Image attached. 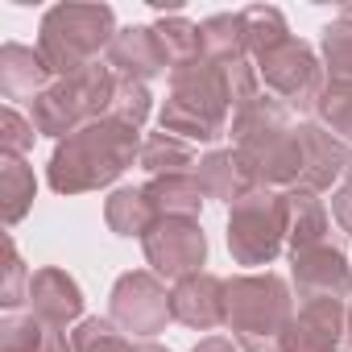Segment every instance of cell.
<instances>
[{
	"instance_id": "cell-3",
	"label": "cell",
	"mask_w": 352,
	"mask_h": 352,
	"mask_svg": "<svg viewBox=\"0 0 352 352\" xmlns=\"http://www.w3.org/2000/svg\"><path fill=\"white\" fill-rule=\"evenodd\" d=\"M290 323L294 302L278 274H241L228 282V327L245 352H286Z\"/></svg>"
},
{
	"instance_id": "cell-1",
	"label": "cell",
	"mask_w": 352,
	"mask_h": 352,
	"mask_svg": "<svg viewBox=\"0 0 352 352\" xmlns=\"http://www.w3.org/2000/svg\"><path fill=\"white\" fill-rule=\"evenodd\" d=\"M133 157H141L137 149V129L104 116L83 124L79 133H71L54 157H50V187L58 195H79V191H96L108 187L124 166H133Z\"/></svg>"
},
{
	"instance_id": "cell-19",
	"label": "cell",
	"mask_w": 352,
	"mask_h": 352,
	"mask_svg": "<svg viewBox=\"0 0 352 352\" xmlns=\"http://www.w3.org/2000/svg\"><path fill=\"white\" fill-rule=\"evenodd\" d=\"M327 208L315 199V191H290L286 195V245L290 253H307L315 245H327Z\"/></svg>"
},
{
	"instance_id": "cell-25",
	"label": "cell",
	"mask_w": 352,
	"mask_h": 352,
	"mask_svg": "<svg viewBox=\"0 0 352 352\" xmlns=\"http://www.w3.org/2000/svg\"><path fill=\"white\" fill-rule=\"evenodd\" d=\"M153 30H157V38H162V50H166V58H170V67H174V71H179V67H187V63H195V58L204 54L199 25H195V21H187V17H170V21L153 25Z\"/></svg>"
},
{
	"instance_id": "cell-16",
	"label": "cell",
	"mask_w": 352,
	"mask_h": 352,
	"mask_svg": "<svg viewBox=\"0 0 352 352\" xmlns=\"http://www.w3.org/2000/svg\"><path fill=\"white\" fill-rule=\"evenodd\" d=\"M50 75L54 71L42 58V50H30L17 42L0 50V91H5V100H38L50 87Z\"/></svg>"
},
{
	"instance_id": "cell-20",
	"label": "cell",
	"mask_w": 352,
	"mask_h": 352,
	"mask_svg": "<svg viewBox=\"0 0 352 352\" xmlns=\"http://www.w3.org/2000/svg\"><path fill=\"white\" fill-rule=\"evenodd\" d=\"M145 195H149L157 220H162V216L195 220L199 208H204V199H208L204 187H199V179H191V174H174V179H149V183H145Z\"/></svg>"
},
{
	"instance_id": "cell-34",
	"label": "cell",
	"mask_w": 352,
	"mask_h": 352,
	"mask_svg": "<svg viewBox=\"0 0 352 352\" xmlns=\"http://www.w3.org/2000/svg\"><path fill=\"white\" fill-rule=\"evenodd\" d=\"M195 352H236V344L228 336H208V340L195 344Z\"/></svg>"
},
{
	"instance_id": "cell-28",
	"label": "cell",
	"mask_w": 352,
	"mask_h": 352,
	"mask_svg": "<svg viewBox=\"0 0 352 352\" xmlns=\"http://www.w3.org/2000/svg\"><path fill=\"white\" fill-rule=\"evenodd\" d=\"M319 116H323V129H331L336 137L352 141V83L331 79L323 100H319Z\"/></svg>"
},
{
	"instance_id": "cell-31",
	"label": "cell",
	"mask_w": 352,
	"mask_h": 352,
	"mask_svg": "<svg viewBox=\"0 0 352 352\" xmlns=\"http://www.w3.org/2000/svg\"><path fill=\"white\" fill-rule=\"evenodd\" d=\"M0 129H5V153H9V157H25V149L34 145V133H38V129L25 124L17 108H5V116H0Z\"/></svg>"
},
{
	"instance_id": "cell-23",
	"label": "cell",
	"mask_w": 352,
	"mask_h": 352,
	"mask_svg": "<svg viewBox=\"0 0 352 352\" xmlns=\"http://www.w3.org/2000/svg\"><path fill=\"white\" fill-rule=\"evenodd\" d=\"M141 166L149 170V179H174V174H187V166H195V153L174 133H149L141 145Z\"/></svg>"
},
{
	"instance_id": "cell-9",
	"label": "cell",
	"mask_w": 352,
	"mask_h": 352,
	"mask_svg": "<svg viewBox=\"0 0 352 352\" xmlns=\"http://www.w3.org/2000/svg\"><path fill=\"white\" fill-rule=\"evenodd\" d=\"M170 319H174L170 294H166V286H162L157 274H124L112 286V323L124 336L149 340V336L166 331Z\"/></svg>"
},
{
	"instance_id": "cell-12",
	"label": "cell",
	"mask_w": 352,
	"mask_h": 352,
	"mask_svg": "<svg viewBox=\"0 0 352 352\" xmlns=\"http://www.w3.org/2000/svg\"><path fill=\"white\" fill-rule=\"evenodd\" d=\"M294 286H298L302 302H319V298L344 302L352 294V270L340 249L315 245L307 253H294Z\"/></svg>"
},
{
	"instance_id": "cell-26",
	"label": "cell",
	"mask_w": 352,
	"mask_h": 352,
	"mask_svg": "<svg viewBox=\"0 0 352 352\" xmlns=\"http://www.w3.org/2000/svg\"><path fill=\"white\" fill-rule=\"evenodd\" d=\"M71 352H137V344L112 319H83L71 331Z\"/></svg>"
},
{
	"instance_id": "cell-7",
	"label": "cell",
	"mask_w": 352,
	"mask_h": 352,
	"mask_svg": "<svg viewBox=\"0 0 352 352\" xmlns=\"http://www.w3.org/2000/svg\"><path fill=\"white\" fill-rule=\"evenodd\" d=\"M257 75H261V87H270L274 100H282L286 108H298V112H311L319 108L323 91H327V79H323V67L315 63L311 46L302 42H282L278 50H270L261 63H257Z\"/></svg>"
},
{
	"instance_id": "cell-21",
	"label": "cell",
	"mask_w": 352,
	"mask_h": 352,
	"mask_svg": "<svg viewBox=\"0 0 352 352\" xmlns=\"http://www.w3.org/2000/svg\"><path fill=\"white\" fill-rule=\"evenodd\" d=\"M104 220L116 236H145L153 224H157V212L145 195V187H120L108 208H104Z\"/></svg>"
},
{
	"instance_id": "cell-35",
	"label": "cell",
	"mask_w": 352,
	"mask_h": 352,
	"mask_svg": "<svg viewBox=\"0 0 352 352\" xmlns=\"http://www.w3.org/2000/svg\"><path fill=\"white\" fill-rule=\"evenodd\" d=\"M137 352H170V348H162V344H153V340H141Z\"/></svg>"
},
{
	"instance_id": "cell-29",
	"label": "cell",
	"mask_w": 352,
	"mask_h": 352,
	"mask_svg": "<svg viewBox=\"0 0 352 352\" xmlns=\"http://www.w3.org/2000/svg\"><path fill=\"white\" fill-rule=\"evenodd\" d=\"M323 54H327V71L344 83H352V21H336L323 30Z\"/></svg>"
},
{
	"instance_id": "cell-10",
	"label": "cell",
	"mask_w": 352,
	"mask_h": 352,
	"mask_svg": "<svg viewBox=\"0 0 352 352\" xmlns=\"http://www.w3.org/2000/svg\"><path fill=\"white\" fill-rule=\"evenodd\" d=\"M340 344H348V302L319 298L294 311L286 352H336Z\"/></svg>"
},
{
	"instance_id": "cell-8",
	"label": "cell",
	"mask_w": 352,
	"mask_h": 352,
	"mask_svg": "<svg viewBox=\"0 0 352 352\" xmlns=\"http://www.w3.org/2000/svg\"><path fill=\"white\" fill-rule=\"evenodd\" d=\"M141 245H145V257H149L153 274L174 278V282L199 274V265L208 257V236H204L199 220H183V216H162L141 236Z\"/></svg>"
},
{
	"instance_id": "cell-14",
	"label": "cell",
	"mask_w": 352,
	"mask_h": 352,
	"mask_svg": "<svg viewBox=\"0 0 352 352\" xmlns=\"http://www.w3.org/2000/svg\"><path fill=\"white\" fill-rule=\"evenodd\" d=\"M298 149H302V174H298L302 191H323L348 170L344 141L323 124H298Z\"/></svg>"
},
{
	"instance_id": "cell-32",
	"label": "cell",
	"mask_w": 352,
	"mask_h": 352,
	"mask_svg": "<svg viewBox=\"0 0 352 352\" xmlns=\"http://www.w3.org/2000/svg\"><path fill=\"white\" fill-rule=\"evenodd\" d=\"M21 278H25V265H21V257H17V249H13V241H9V286H5V307H9V311L21 302V294H17Z\"/></svg>"
},
{
	"instance_id": "cell-37",
	"label": "cell",
	"mask_w": 352,
	"mask_h": 352,
	"mask_svg": "<svg viewBox=\"0 0 352 352\" xmlns=\"http://www.w3.org/2000/svg\"><path fill=\"white\" fill-rule=\"evenodd\" d=\"M344 174H348V179H352V153H348V170H344Z\"/></svg>"
},
{
	"instance_id": "cell-13",
	"label": "cell",
	"mask_w": 352,
	"mask_h": 352,
	"mask_svg": "<svg viewBox=\"0 0 352 352\" xmlns=\"http://www.w3.org/2000/svg\"><path fill=\"white\" fill-rule=\"evenodd\" d=\"M108 67L120 75V79H153L170 67L166 50H162V38L153 25H133V30H116L112 46H108Z\"/></svg>"
},
{
	"instance_id": "cell-17",
	"label": "cell",
	"mask_w": 352,
	"mask_h": 352,
	"mask_svg": "<svg viewBox=\"0 0 352 352\" xmlns=\"http://www.w3.org/2000/svg\"><path fill=\"white\" fill-rule=\"evenodd\" d=\"M195 179L204 187L208 199H228V204H241L249 191H257V179H253V170L245 166V157L236 149H216L199 162L195 170Z\"/></svg>"
},
{
	"instance_id": "cell-11",
	"label": "cell",
	"mask_w": 352,
	"mask_h": 352,
	"mask_svg": "<svg viewBox=\"0 0 352 352\" xmlns=\"http://www.w3.org/2000/svg\"><path fill=\"white\" fill-rule=\"evenodd\" d=\"M170 311L179 323L212 331L220 323H228V282H220L216 274H191L183 282H174L170 290Z\"/></svg>"
},
{
	"instance_id": "cell-6",
	"label": "cell",
	"mask_w": 352,
	"mask_h": 352,
	"mask_svg": "<svg viewBox=\"0 0 352 352\" xmlns=\"http://www.w3.org/2000/svg\"><path fill=\"white\" fill-rule=\"evenodd\" d=\"M286 241V199L270 187L249 191L241 204H232L228 220V249L241 265H270L282 253Z\"/></svg>"
},
{
	"instance_id": "cell-27",
	"label": "cell",
	"mask_w": 352,
	"mask_h": 352,
	"mask_svg": "<svg viewBox=\"0 0 352 352\" xmlns=\"http://www.w3.org/2000/svg\"><path fill=\"white\" fill-rule=\"evenodd\" d=\"M0 183H5V220L17 224L34 199V170L21 162V157H9L5 153V174H0Z\"/></svg>"
},
{
	"instance_id": "cell-30",
	"label": "cell",
	"mask_w": 352,
	"mask_h": 352,
	"mask_svg": "<svg viewBox=\"0 0 352 352\" xmlns=\"http://www.w3.org/2000/svg\"><path fill=\"white\" fill-rule=\"evenodd\" d=\"M108 116H116V120H124V124L141 129V124H145V116H149V91H145V83H137V79H120V83H116V100H112V112H108Z\"/></svg>"
},
{
	"instance_id": "cell-2",
	"label": "cell",
	"mask_w": 352,
	"mask_h": 352,
	"mask_svg": "<svg viewBox=\"0 0 352 352\" xmlns=\"http://www.w3.org/2000/svg\"><path fill=\"white\" fill-rule=\"evenodd\" d=\"M232 108L228 71L195 58L170 75V100L162 108V133L183 141H216L224 133V116Z\"/></svg>"
},
{
	"instance_id": "cell-22",
	"label": "cell",
	"mask_w": 352,
	"mask_h": 352,
	"mask_svg": "<svg viewBox=\"0 0 352 352\" xmlns=\"http://www.w3.org/2000/svg\"><path fill=\"white\" fill-rule=\"evenodd\" d=\"M199 42H204V58L216 67H232L245 58V30H241V13H220L208 17L199 25Z\"/></svg>"
},
{
	"instance_id": "cell-4",
	"label": "cell",
	"mask_w": 352,
	"mask_h": 352,
	"mask_svg": "<svg viewBox=\"0 0 352 352\" xmlns=\"http://www.w3.org/2000/svg\"><path fill=\"white\" fill-rule=\"evenodd\" d=\"M116 83L120 75L108 63H96L79 75H67L58 83H50L38 100H30V124L46 137H71L91 120H104L112 112L116 100Z\"/></svg>"
},
{
	"instance_id": "cell-15",
	"label": "cell",
	"mask_w": 352,
	"mask_h": 352,
	"mask_svg": "<svg viewBox=\"0 0 352 352\" xmlns=\"http://www.w3.org/2000/svg\"><path fill=\"white\" fill-rule=\"evenodd\" d=\"M25 298H30V311L42 315L54 327H67V323H75L83 315V290L75 286V278L67 270H54V265L30 274Z\"/></svg>"
},
{
	"instance_id": "cell-18",
	"label": "cell",
	"mask_w": 352,
	"mask_h": 352,
	"mask_svg": "<svg viewBox=\"0 0 352 352\" xmlns=\"http://www.w3.org/2000/svg\"><path fill=\"white\" fill-rule=\"evenodd\" d=\"M0 336H5V352H71V336L34 311H25V315L9 311Z\"/></svg>"
},
{
	"instance_id": "cell-24",
	"label": "cell",
	"mask_w": 352,
	"mask_h": 352,
	"mask_svg": "<svg viewBox=\"0 0 352 352\" xmlns=\"http://www.w3.org/2000/svg\"><path fill=\"white\" fill-rule=\"evenodd\" d=\"M241 30H245V54H253L257 63H261L270 50H278L282 42H290L282 13H278V9H265V5L245 9V13H241Z\"/></svg>"
},
{
	"instance_id": "cell-33",
	"label": "cell",
	"mask_w": 352,
	"mask_h": 352,
	"mask_svg": "<svg viewBox=\"0 0 352 352\" xmlns=\"http://www.w3.org/2000/svg\"><path fill=\"white\" fill-rule=\"evenodd\" d=\"M331 216H336V224H340L344 232H352V179L336 191V199H331Z\"/></svg>"
},
{
	"instance_id": "cell-5",
	"label": "cell",
	"mask_w": 352,
	"mask_h": 352,
	"mask_svg": "<svg viewBox=\"0 0 352 352\" xmlns=\"http://www.w3.org/2000/svg\"><path fill=\"white\" fill-rule=\"evenodd\" d=\"M112 9L108 5H58L42 21L38 50L54 75H79L100 63V50L112 46Z\"/></svg>"
},
{
	"instance_id": "cell-36",
	"label": "cell",
	"mask_w": 352,
	"mask_h": 352,
	"mask_svg": "<svg viewBox=\"0 0 352 352\" xmlns=\"http://www.w3.org/2000/svg\"><path fill=\"white\" fill-rule=\"evenodd\" d=\"M348 344H352V307H348Z\"/></svg>"
}]
</instances>
